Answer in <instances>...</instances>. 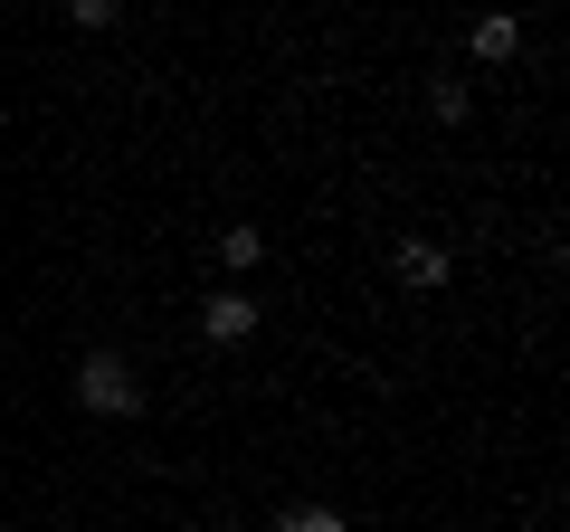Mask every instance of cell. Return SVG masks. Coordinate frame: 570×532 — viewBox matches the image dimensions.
Segmentation results:
<instances>
[{
    "label": "cell",
    "instance_id": "cell-7",
    "mask_svg": "<svg viewBox=\"0 0 570 532\" xmlns=\"http://www.w3.org/2000/svg\"><path fill=\"white\" fill-rule=\"evenodd\" d=\"M276 532H352V523H343L333 504H285V523H276Z\"/></svg>",
    "mask_w": 570,
    "mask_h": 532
},
{
    "label": "cell",
    "instance_id": "cell-1",
    "mask_svg": "<svg viewBox=\"0 0 570 532\" xmlns=\"http://www.w3.org/2000/svg\"><path fill=\"white\" fill-rule=\"evenodd\" d=\"M77 400L96 418H142V381H134L124 352H86V362H77Z\"/></svg>",
    "mask_w": 570,
    "mask_h": 532
},
{
    "label": "cell",
    "instance_id": "cell-8",
    "mask_svg": "<svg viewBox=\"0 0 570 532\" xmlns=\"http://www.w3.org/2000/svg\"><path fill=\"white\" fill-rule=\"evenodd\" d=\"M124 10H134V0H67V20H77V29H115Z\"/></svg>",
    "mask_w": 570,
    "mask_h": 532
},
{
    "label": "cell",
    "instance_id": "cell-4",
    "mask_svg": "<svg viewBox=\"0 0 570 532\" xmlns=\"http://www.w3.org/2000/svg\"><path fill=\"white\" fill-rule=\"evenodd\" d=\"M466 58L475 67H513L523 58V20H513V10H485V20L466 29Z\"/></svg>",
    "mask_w": 570,
    "mask_h": 532
},
{
    "label": "cell",
    "instance_id": "cell-2",
    "mask_svg": "<svg viewBox=\"0 0 570 532\" xmlns=\"http://www.w3.org/2000/svg\"><path fill=\"white\" fill-rule=\"evenodd\" d=\"M257 324H266V305H257L247 286H219V295L200 305V333H209V343H257Z\"/></svg>",
    "mask_w": 570,
    "mask_h": 532
},
{
    "label": "cell",
    "instance_id": "cell-5",
    "mask_svg": "<svg viewBox=\"0 0 570 532\" xmlns=\"http://www.w3.org/2000/svg\"><path fill=\"white\" fill-rule=\"evenodd\" d=\"M209 247H219V266H228V276H247V266L266 257V228H257V219H228V228H219Z\"/></svg>",
    "mask_w": 570,
    "mask_h": 532
},
{
    "label": "cell",
    "instance_id": "cell-3",
    "mask_svg": "<svg viewBox=\"0 0 570 532\" xmlns=\"http://www.w3.org/2000/svg\"><path fill=\"white\" fill-rule=\"evenodd\" d=\"M390 276H400L409 295H438V286L456 276V257H448L438 238H400V247H390Z\"/></svg>",
    "mask_w": 570,
    "mask_h": 532
},
{
    "label": "cell",
    "instance_id": "cell-6",
    "mask_svg": "<svg viewBox=\"0 0 570 532\" xmlns=\"http://www.w3.org/2000/svg\"><path fill=\"white\" fill-rule=\"evenodd\" d=\"M428 115H438V124H466V115H475L466 77H428Z\"/></svg>",
    "mask_w": 570,
    "mask_h": 532
}]
</instances>
